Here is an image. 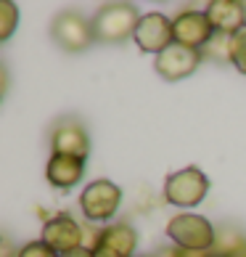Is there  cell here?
I'll return each instance as SVG.
<instances>
[{"instance_id": "5", "label": "cell", "mask_w": 246, "mask_h": 257, "mask_svg": "<svg viewBox=\"0 0 246 257\" xmlns=\"http://www.w3.org/2000/svg\"><path fill=\"white\" fill-rule=\"evenodd\" d=\"M122 204V188L114 180L98 178L93 183L85 186V191L80 194V209L85 215V220L90 223H106L117 215V209Z\"/></svg>"}, {"instance_id": "16", "label": "cell", "mask_w": 246, "mask_h": 257, "mask_svg": "<svg viewBox=\"0 0 246 257\" xmlns=\"http://www.w3.org/2000/svg\"><path fill=\"white\" fill-rule=\"evenodd\" d=\"M230 64L241 74H246V27L230 35Z\"/></svg>"}, {"instance_id": "12", "label": "cell", "mask_w": 246, "mask_h": 257, "mask_svg": "<svg viewBox=\"0 0 246 257\" xmlns=\"http://www.w3.org/2000/svg\"><path fill=\"white\" fill-rule=\"evenodd\" d=\"M204 11L209 16V24L214 32L235 35L241 27H246V6L238 3V0H212Z\"/></svg>"}, {"instance_id": "15", "label": "cell", "mask_w": 246, "mask_h": 257, "mask_svg": "<svg viewBox=\"0 0 246 257\" xmlns=\"http://www.w3.org/2000/svg\"><path fill=\"white\" fill-rule=\"evenodd\" d=\"M201 56H209L220 64H230V35L214 32V37L201 48Z\"/></svg>"}, {"instance_id": "2", "label": "cell", "mask_w": 246, "mask_h": 257, "mask_svg": "<svg viewBox=\"0 0 246 257\" xmlns=\"http://www.w3.org/2000/svg\"><path fill=\"white\" fill-rule=\"evenodd\" d=\"M169 241L180 249H196V252H214L217 244V228L196 212H177L167 223Z\"/></svg>"}, {"instance_id": "17", "label": "cell", "mask_w": 246, "mask_h": 257, "mask_svg": "<svg viewBox=\"0 0 246 257\" xmlns=\"http://www.w3.org/2000/svg\"><path fill=\"white\" fill-rule=\"evenodd\" d=\"M16 24H19V8L11 0H3L0 3V40H8L14 35Z\"/></svg>"}, {"instance_id": "8", "label": "cell", "mask_w": 246, "mask_h": 257, "mask_svg": "<svg viewBox=\"0 0 246 257\" xmlns=\"http://www.w3.org/2000/svg\"><path fill=\"white\" fill-rule=\"evenodd\" d=\"M40 239L64 257V254L85 246V228L74 220L69 212H59V215H53L43 223V236Z\"/></svg>"}, {"instance_id": "1", "label": "cell", "mask_w": 246, "mask_h": 257, "mask_svg": "<svg viewBox=\"0 0 246 257\" xmlns=\"http://www.w3.org/2000/svg\"><path fill=\"white\" fill-rule=\"evenodd\" d=\"M138 8L132 3H106L101 6L96 16H93V32H96V43H125L135 37V30L140 24Z\"/></svg>"}, {"instance_id": "6", "label": "cell", "mask_w": 246, "mask_h": 257, "mask_svg": "<svg viewBox=\"0 0 246 257\" xmlns=\"http://www.w3.org/2000/svg\"><path fill=\"white\" fill-rule=\"evenodd\" d=\"M51 154H66L88 159L90 154V133L77 117H61L51 127Z\"/></svg>"}, {"instance_id": "18", "label": "cell", "mask_w": 246, "mask_h": 257, "mask_svg": "<svg viewBox=\"0 0 246 257\" xmlns=\"http://www.w3.org/2000/svg\"><path fill=\"white\" fill-rule=\"evenodd\" d=\"M16 257H61V254L56 249H51L43 239H37V241L24 244L22 249H16Z\"/></svg>"}, {"instance_id": "23", "label": "cell", "mask_w": 246, "mask_h": 257, "mask_svg": "<svg viewBox=\"0 0 246 257\" xmlns=\"http://www.w3.org/2000/svg\"><path fill=\"white\" fill-rule=\"evenodd\" d=\"M154 257H156V254H154Z\"/></svg>"}, {"instance_id": "14", "label": "cell", "mask_w": 246, "mask_h": 257, "mask_svg": "<svg viewBox=\"0 0 246 257\" xmlns=\"http://www.w3.org/2000/svg\"><path fill=\"white\" fill-rule=\"evenodd\" d=\"M217 257H246V236L235 228H217Z\"/></svg>"}, {"instance_id": "21", "label": "cell", "mask_w": 246, "mask_h": 257, "mask_svg": "<svg viewBox=\"0 0 246 257\" xmlns=\"http://www.w3.org/2000/svg\"><path fill=\"white\" fill-rule=\"evenodd\" d=\"M93 254H96V257H117L114 252H109V249H101V246H96V249H93Z\"/></svg>"}, {"instance_id": "9", "label": "cell", "mask_w": 246, "mask_h": 257, "mask_svg": "<svg viewBox=\"0 0 246 257\" xmlns=\"http://www.w3.org/2000/svg\"><path fill=\"white\" fill-rule=\"evenodd\" d=\"M201 51L196 48H188V45H180V43H172L164 53H159L154 59V69L162 80L167 82H177V80H185L198 69L201 64Z\"/></svg>"}, {"instance_id": "3", "label": "cell", "mask_w": 246, "mask_h": 257, "mask_svg": "<svg viewBox=\"0 0 246 257\" xmlns=\"http://www.w3.org/2000/svg\"><path fill=\"white\" fill-rule=\"evenodd\" d=\"M209 194V178L198 167H183L177 173L167 175L164 180V199L167 204L177 209H193Z\"/></svg>"}, {"instance_id": "22", "label": "cell", "mask_w": 246, "mask_h": 257, "mask_svg": "<svg viewBox=\"0 0 246 257\" xmlns=\"http://www.w3.org/2000/svg\"><path fill=\"white\" fill-rule=\"evenodd\" d=\"M214 257H217V254H214Z\"/></svg>"}, {"instance_id": "20", "label": "cell", "mask_w": 246, "mask_h": 257, "mask_svg": "<svg viewBox=\"0 0 246 257\" xmlns=\"http://www.w3.org/2000/svg\"><path fill=\"white\" fill-rule=\"evenodd\" d=\"M64 257H96V254H93V249H90V246H80V249H74V252L64 254Z\"/></svg>"}, {"instance_id": "7", "label": "cell", "mask_w": 246, "mask_h": 257, "mask_svg": "<svg viewBox=\"0 0 246 257\" xmlns=\"http://www.w3.org/2000/svg\"><path fill=\"white\" fill-rule=\"evenodd\" d=\"M135 45L143 53L151 56H159L164 53L169 45L175 43V27H172V19L162 11H151L140 16V24L135 30Z\"/></svg>"}, {"instance_id": "10", "label": "cell", "mask_w": 246, "mask_h": 257, "mask_svg": "<svg viewBox=\"0 0 246 257\" xmlns=\"http://www.w3.org/2000/svg\"><path fill=\"white\" fill-rule=\"evenodd\" d=\"M172 27H175V43L196 48V51H201L214 37L206 11H196V8H185L177 16H172Z\"/></svg>"}, {"instance_id": "13", "label": "cell", "mask_w": 246, "mask_h": 257, "mask_svg": "<svg viewBox=\"0 0 246 257\" xmlns=\"http://www.w3.org/2000/svg\"><path fill=\"white\" fill-rule=\"evenodd\" d=\"M96 246L114 252L117 257H132L138 249V231L130 223H111L106 228H101Z\"/></svg>"}, {"instance_id": "4", "label": "cell", "mask_w": 246, "mask_h": 257, "mask_svg": "<svg viewBox=\"0 0 246 257\" xmlns=\"http://www.w3.org/2000/svg\"><path fill=\"white\" fill-rule=\"evenodd\" d=\"M51 37L66 53H82L96 43L93 19H85L80 11H59L51 22Z\"/></svg>"}, {"instance_id": "19", "label": "cell", "mask_w": 246, "mask_h": 257, "mask_svg": "<svg viewBox=\"0 0 246 257\" xmlns=\"http://www.w3.org/2000/svg\"><path fill=\"white\" fill-rule=\"evenodd\" d=\"M156 257H214V252H196V249H180V246H172Z\"/></svg>"}, {"instance_id": "11", "label": "cell", "mask_w": 246, "mask_h": 257, "mask_svg": "<svg viewBox=\"0 0 246 257\" xmlns=\"http://www.w3.org/2000/svg\"><path fill=\"white\" fill-rule=\"evenodd\" d=\"M85 178V159L80 157H66V154H51L48 165H45V180L59 188V191H69Z\"/></svg>"}]
</instances>
